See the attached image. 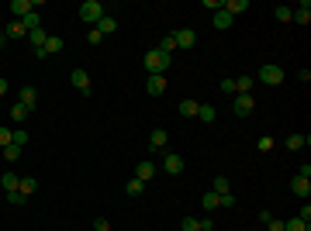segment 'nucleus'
Returning a JSON list of instances; mask_svg holds the SVG:
<instances>
[{
	"label": "nucleus",
	"instance_id": "473e14b6",
	"mask_svg": "<svg viewBox=\"0 0 311 231\" xmlns=\"http://www.w3.org/2000/svg\"><path fill=\"white\" fill-rule=\"evenodd\" d=\"M28 114H31V111H28V107H21V104L11 107V121H28Z\"/></svg>",
	"mask_w": 311,
	"mask_h": 231
},
{
	"label": "nucleus",
	"instance_id": "393cba45",
	"mask_svg": "<svg viewBox=\"0 0 311 231\" xmlns=\"http://www.w3.org/2000/svg\"><path fill=\"white\" fill-rule=\"evenodd\" d=\"M201 207H204V211H218V207H221V204H218V193H204V197H201Z\"/></svg>",
	"mask_w": 311,
	"mask_h": 231
},
{
	"label": "nucleus",
	"instance_id": "a19ab883",
	"mask_svg": "<svg viewBox=\"0 0 311 231\" xmlns=\"http://www.w3.org/2000/svg\"><path fill=\"white\" fill-rule=\"evenodd\" d=\"M94 231H111V221H107V217H97V221H94Z\"/></svg>",
	"mask_w": 311,
	"mask_h": 231
},
{
	"label": "nucleus",
	"instance_id": "6e6552de",
	"mask_svg": "<svg viewBox=\"0 0 311 231\" xmlns=\"http://www.w3.org/2000/svg\"><path fill=\"white\" fill-rule=\"evenodd\" d=\"M69 83H73L83 97L90 94V73H87V69H73V73H69Z\"/></svg>",
	"mask_w": 311,
	"mask_h": 231
},
{
	"label": "nucleus",
	"instance_id": "bb28decb",
	"mask_svg": "<svg viewBox=\"0 0 311 231\" xmlns=\"http://www.w3.org/2000/svg\"><path fill=\"white\" fill-rule=\"evenodd\" d=\"M62 45H66L62 38H56V35H49V41H45V56H56V52H62Z\"/></svg>",
	"mask_w": 311,
	"mask_h": 231
},
{
	"label": "nucleus",
	"instance_id": "c03bdc74",
	"mask_svg": "<svg viewBox=\"0 0 311 231\" xmlns=\"http://www.w3.org/2000/svg\"><path fill=\"white\" fill-rule=\"evenodd\" d=\"M221 94H235V79H221Z\"/></svg>",
	"mask_w": 311,
	"mask_h": 231
},
{
	"label": "nucleus",
	"instance_id": "de8ad7c7",
	"mask_svg": "<svg viewBox=\"0 0 311 231\" xmlns=\"http://www.w3.org/2000/svg\"><path fill=\"white\" fill-rule=\"evenodd\" d=\"M201 231H214V221H211V217H201Z\"/></svg>",
	"mask_w": 311,
	"mask_h": 231
},
{
	"label": "nucleus",
	"instance_id": "ea45409f",
	"mask_svg": "<svg viewBox=\"0 0 311 231\" xmlns=\"http://www.w3.org/2000/svg\"><path fill=\"white\" fill-rule=\"evenodd\" d=\"M218 204H221V207H235V193H221Z\"/></svg>",
	"mask_w": 311,
	"mask_h": 231
},
{
	"label": "nucleus",
	"instance_id": "aec40b11",
	"mask_svg": "<svg viewBox=\"0 0 311 231\" xmlns=\"http://www.w3.org/2000/svg\"><path fill=\"white\" fill-rule=\"evenodd\" d=\"M4 35H7V38H28V31H24V24H21V21H11V24L4 28Z\"/></svg>",
	"mask_w": 311,
	"mask_h": 231
},
{
	"label": "nucleus",
	"instance_id": "9b49d317",
	"mask_svg": "<svg viewBox=\"0 0 311 231\" xmlns=\"http://www.w3.org/2000/svg\"><path fill=\"white\" fill-rule=\"evenodd\" d=\"M21 107H28V111H35V104H38V90L35 86H21Z\"/></svg>",
	"mask_w": 311,
	"mask_h": 231
},
{
	"label": "nucleus",
	"instance_id": "49530a36",
	"mask_svg": "<svg viewBox=\"0 0 311 231\" xmlns=\"http://www.w3.org/2000/svg\"><path fill=\"white\" fill-rule=\"evenodd\" d=\"M266 228H270V231H284V221H277V217H270V221H266Z\"/></svg>",
	"mask_w": 311,
	"mask_h": 231
},
{
	"label": "nucleus",
	"instance_id": "5701e85b",
	"mask_svg": "<svg viewBox=\"0 0 311 231\" xmlns=\"http://www.w3.org/2000/svg\"><path fill=\"white\" fill-rule=\"evenodd\" d=\"M211 193H232V183H228V176H214V183H211Z\"/></svg>",
	"mask_w": 311,
	"mask_h": 231
},
{
	"label": "nucleus",
	"instance_id": "58836bf2",
	"mask_svg": "<svg viewBox=\"0 0 311 231\" xmlns=\"http://www.w3.org/2000/svg\"><path fill=\"white\" fill-rule=\"evenodd\" d=\"M7 204H28V197H24V193H7Z\"/></svg>",
	"mask_w": 311,
	"mask_h": 231
},
{
	"label": "nucleus",
	"instance_id": "09e8293b",
	"mask_svg": "<svg viewBox=\"0 0 311 231\" xmlns=\"http://www.w3.org/2000/svg\"><path fill=\"white\" fill-rule=\"evenodd\" d=\"M0 97H7V79L0 76Z\"/></svg>",
	"mask_w": 311,
	"mask_h": 231
},
{
	"label": "nucleus",
	"instance_id": "f257e3e1",
	"mask_svg": "<svg viewBox=\"0 0 311 231\" xmlns=\"http://www.w3.org/2000/svg\"><path fill=\"white\" fill-rule=\"evenodd\" d=\"M142 62H145V69H149V76H166V69H170V56H163L159 49H149Z\"/></svg>",
	"mask_w": 311,
	"mask_h": 231
},
{
	"label": "nucleus",
	"instance_id": "39448f33",
	"mask_svg": "<svg viewBox=\"0 0 311 231\" xmlns=\"http://www.w3.org/2000/svg\"><path fill=\"white\" fill-rule=\"evenodd\" d=\"M259 83L280 86V83H284V69H280V66H259Z\"/></svg>",
	"mask_w": 311,
	"mask_h": 231
},
{
	"label": "nucleus",
	"instance_id": "c85d7f7f",
	"mask_svg": "<svg viewBox=\"0 0 311 231\" xmlns=\"http://www.w3.org/2000/svg\"><path fill=\"white\" fill-rule=\"evenodd\" d=\"M156 49H159V52H163V56H173V52H176V41H173V35H166V38L159 41V45H156Z\"/></svg>",
	"mask_w": 311,
	"mask_h": 231
},
{
	"label": "nucleus",
	"instance_id": "9d476101",
	"mask_svg": "<svg viewBox=\"0 0 311 231\" xmlns=\"http://www.w3.org/2000/svg\"><path fill=\"white\" fill-rule=\"evenodd\" d=\"M291 190L297 193L301 200H308V193H311V179H308V176H301V173H297V176L291 179Z\"/></svg>",
	"mask_w": 311,
	"mask_h": 231
},
{
	"label": "nucleus",
	"instance_id": "ddd939ff",
	"mask_svg": "<svg viewBox=\"0 0 311 231\" xmlns=\"http://www.w3.org/2000/svg\"><path fill=\"white\" fill-rule=\"evenodd\" d=\"M152 176H156V162H149V159H142V162L135 166V179H142V183H149Z\"/></svg>",
	"mask_w": 311,
	"mask_h": 231
},
{
	"label": "nucleus",
	"instance_id": "b1692460",
	"mask_svg": "<svg viewBox=\"0 0 311 231\" xmlns=\"http://www.w3.org/2000/svg\"><path fill=\"white\" fill-rule=\"evenodd\" d=\"M125 193H128V197H142V193H145V183L132 176V179H128V187H125Z\"/></svg>",
	"mask_w": 311,
	"mask_h": 231
},
{
	"label": "nucleus",
	"instance_id": "2f4dec72",
	"mask_svg": "<svg viewBox=\"0 0 311 231\" xmlns=\"http://www.w3.org/2000/svg\"><path fill=\"white\" fill-rule=\"evenodd\" d=\"M253 90V76H239L235 79V94H249Z\"/></svg>",
	"mask_w": 311,
	"mask_h": 231
},
{
	"label": "nucleus",
	"instance_id": "79ce46f5",
	"mask_svg": "<svg viewBox=\"0 0 311 231\" xmlns=\"http://www.w3.org/2000/svg\"><path fill=\"white\" fill-rule=\"evenodd\" d=\"M270 149H273V138L263 135V138H259V152H270Z\"/></svg>",
	"mask_w": 311,
	"mask_h": 231
},
{
	"label": "nucleus",
	"instance_id": "a878e982",
	"mask_svg": "<svg viewBox=\"0 0 311 231\" xmlns=\"http://www.w3.org/2000/svg\"><path fill=\"white\" fill-rule=\"evenodd\" d=\"M284 231H311V224L301 217H291V221H284Z\"/></svg>",
	"mask_w": 311,
	"mask_h": 231
},
{
	"label": "nucleus",
	"instance_id": "4468645a",
	"mask_svg": "<svg viewBox=\"0 0 311 231\" xmlns=\"http://www.w3.org/2000/svg\"><path fill=\"white\" fill-rule=\"evenodd\" d=\"M291 21H297V24H308V21H311V4H308V0L297 4V7H291Z\"/></svg>",
	"mask_w": 311,
	"mask_h": 231
},
{
	"label": "nucleus",
	"instance_id": "c756f323",
	"mask_svg": "<svg viewBox=\"0 0 311 231\" xmlns=\"http://www.w3.org/2000/svg\"><path fill=\"white\" fill-rule=\"evenodd\" d=\"M21 24H24V31H35V28H42V18H38V11H31L28 18L21 21Z\"/></svg>",
	"mask_w": 311,
	"mask_h": 231
},
{
	"label": "nucleus",
	"instance_id": "a18cd8bd",
	"mask_svg": "<svg viewBox=\"0 0 311 231\" xmlns=\"http://www.w3.org/2000/svg\"><path fill=\"white\" fill-rule=\"evenodd\" d=\"M297 79H301V83H308V79H311V69H308V66H301V69H297Z\"/></svg>",
	"mask_w": 311,
	"mask_h": 231
},
{
	"label": "nucleus",
	"instance_id": "f3484780",
	"mask_svg": "<svg viewBox=\"0 0 311 231\" xmlns=\"http://www.w3.org/2000/svg\"><path fill=\"white\" fill-rule=\"evenodd\" d=\"M197 121H204V124H211V121H218V111H214L211 104H201V107H197Z\"/></svg>",
	"mask_w": 311,
	"mask_h": 231
},
{
	"label": "nucleus",
	"instance_id": "2eb2a0df",
	"mask_svg": "<svg viewBox=\"0 0 311 231\" xmlns=\"http://www.w3.org/2000/svg\"><path fill=\"white\" fill-rule=\"evenodd\" d=\"M94 28H97L100 35H104V38H107V35H114V31H118V21L111 18V14H104V18H100L97 24H94Z\"/></svg>",
	"mask_w": 311,
	"mask_h": 231
},
{
	"label": "nucleus",
	"instance_id": "1a4fd4ad",
	"mask_svg": "<svg viewBox=\"0 0 311 231\" xmlns=\"http://www.w3.org/2000/svg\"><path fill=\"white\" fill-rule=\"evenodd\" d=\"M11 14H14V21H24L31 11H35V4L31 0H11V7H7Z\"/></svg>",
	"mask_w": 311,
	"mask_h": 231
},
{
	"label": "nucleus",
	"instance_id": "37998d69",
	"mask_svg": "<svg viewBox=\"0 0 311 231\" xmlns=\"http://www.w3.org/2000/svg\"><path fill=\"white\" fill-rule=\"evenodd\" d=\"M297 217H301V221H308V224H311V204H301V214H297Z\"/></svg>",
	"mask_w": 311,
	"mask_h": 231
},
{
	"label": "nucleus",
	"instance_id": "cd10ccee",
	"mask_svg": "<svg viewBox=\"0 0 311 231\" xmlns=\"http://www.w3.org/2000/svg\"><path fill=\"white\" fill-rule=\"evenodd\" d=\"M197 107H201L197 100H180V114L183 117H197Z\"/></svg>",
	"mask_w": 311,
	"mask_h": 231
},
{
	"label": "nucleus",
	"instance_id": "f704fd0d",
	"mask_svg": "<svg viewBox=\"0 0 311 231\" xmlns=\"http://www.w3.org/2000/svg\"><path fill=\"white\" fill-rule=\"evenodd\" d=\"M4 159H7V162H18V159H21V149H18V145H7V149H4Z\"/></svg>",
	"mask_w": 311,
	"mask_h": 231
},
{
	"label": "nucleus",
	"instance_id": "4be33fe9",
	"mask_svg": "<svg viewBox=\"0 0 311 231\" xmlns=\"http://www.w3.org/2000/svg\"><path fill=\"white\" fill-rule=\"evenodd\" d=\"M18 183H21V176H18V173H4V176H0V187H4L7 193L18 190Z\"/></svg>",
	"mask_w": 311,
	"mask_h": 231
},
{
	"label": "nucleus",
	"instance_id": "7ed1b4c3",
	"mask_svg": "<svg viewBox=\"0 0 311 231\" xmlns=\"http://www.w3.org/2000/svg\"><path fill=\"white\" fill-rule=\"evenodd\" d=\"M232 111L239 117H249L256 111V100H253V94H235V100H232Z\"/></svg>",
	"mask_w": 311,
	"mask_h": 231
},
{
	"label": "nucleus",
	"instance_id": "20e7f679",
	"mask_svg": "<svg viewBox=\"0 0 311 231\" xmlns=\"http://www.w3.org/2000/svg\"><path fill=\"white\" fill-rule=\"evenodd\" d=\"M183 155H176V152H163V173L166 176H180L183 173Z\"/></svg>",
	"mask_w": 311,
	"mask_h": 231
},
{
	"label": "nucleus",
	"instance_id": "423d86ee",
	"mask_svg": "<svg viewBox=\"0 0 311 231\" xmlns=\"http://www.w3.org/2000/svg\"><path fill=\"white\" fill-rule=\"evenodd\" d=\"M176 41V49H194L197 45V35H194V28H180V31H170Z\"/></svg>",
	"mask_w": 311,
	"mask_h": 231
},
{
	"label": "nucleus",
	"instance_id": "72a5a7b5",
	"mask_svg": "<svg viewBox=\"0 0 311 231\" xmlns=\"http://www.w3.org/2000/svg\"><path fill=\"white\" fill-rule=\"evenodd\" d=\"M180 231H201V217H183V221H180Z\"/></svg>",
	"mask_w": 311,
	"mask_h": 231
},
{
	"label": "nucleus",
	"instance_id": "f03ea898",
	"mask_svg": "<svg viewBox=\"0 0 311 231\" xmlns=\"http://www.w3.org/2000/svg\"><path fill=\"white\" fill-rule=\"evenodd\" d=\"M104 14H107V11H104V4H100V0H83V4H80V18L87 21L90 28H94Z\"/></svg>",
	"mask_w": 311,
	"mask_h": 231
},
{
	"label": "nucleus",
	"instance_id": "a211bd4d",
	"mask_svg": "<svg viewBox=\"0 0 311 231\" xmlns=\"http://www.w3.org/2000/svg\"><path fill=\"white\" fill-rule=\"evenodd\" d=\"M304 145H308V135H301V131H294V135H287V149H291V152H301Z\"/></svg>",
	"mask_w": 311,
	"mask_h": 231
},
{
	"label": "nucleus",
	"instance_id": "e433bc0d",
	"mask_svg": "<svg viewBox=\"0 0 311 231\" xmlns=\"http://www.w3.org/2000/svg\"><path fill=\"white\" fill-rule=\"evenodd\" d=\"M273 14H277V21H291V7H284V4H277V11H273Z\"/></svg>",
	"mask_w": 311,
	"mask_h": 231
},
{
	"label": "nucleus",
	"instance_id": "f8f14e48",
	"mask_svg": "<svg viewBox=\"0 0 311 231\" xmlns=\"http://www.w3.org/2000/svg\"><path fill=\"white\" fill-rule=\"evenodd\" d=\"M145 94L163 97V94H166V76H149V79H145Z\"/></svg>",
	"mask_w": 311,
	"mask_h": 231
},
{
	"label": "nucleus",
	"instance_id": "c9c22d12",
	"mask_svg": "<svg viewBox=\"0 0 311 231\" xmlns=\"http://www.w3.org/2000/svg\"><path fill=\"white\" fill-rule=\"evenodd\" d=\"M11 135H14V131H11V128H4V124H0V149H7V145H11Z\"/></svg>",
	"mask_w": 311,
	"mask_h": 231
},
{
	"label": "nucleus",
	"instance_id": "0eeeda50",
	"mask_svg": "<svg viewBox=\"0 0 311 231\" xmlns=\"http://www.w3.org/2000/svg\"><path fill=\"white\" fill-rule=\"evenodd\" d=\"M166 142H170L166 128H152L149 131V152H166Z\"/></svg>",
	"mask_w": 311,
	"mask_h": 231
},
{
	"label": "nucleus",
	"instance_id": "4c0bfd02",
	"mask_svg": "<svg viewBox=\"0 0 311 231\" xmlns=\"http://www.w3.org/2000/svg\"><path fill=\"white\" fill-rule=\"evenodd\" d=\"M87 41H90V45H100V41H104V35H100L97 28H90V31H87Z\"/></svg>",
	"mask_w": 311,
	"mask_h": 231
},
{
	"label": "nucleus",
	"instance_id": "7c9ffc66",
	"mask_svg": "<svg viewBox=\"0 0 311 231\" xmlns=\"http://www.w3.org/2000/svg\"><path fill=\"white\" fill-rule=\"evenodd\" d=\"M11 145L24 149V145H28V131H24V128H14V135H11Z\"/></svg>",
	"mask_w": 311,
	"mask_h": 231
},
{
	"label": "nucleus",
	"instance_id": "8fccbe9b",
	"mask_svg": "<svg viewBox=\"0 0 311 231\" xmlns=\"http://www.w3.org/2000/svg\"><path fill=\"white\" fill-rule=\"evenodd\" d=\"M4 41H7V35H4V31H0V45H4Z\"/></svg>",
	"mask_w": 311,
	"mask_h": 231
},
{
	"label": "nucleus",
	"instance_id": "6ab92c4d",
	"mask_svg": "<svg viewBox=\"0 0 311 231\" xmlns=\"http://www.w3.org/2000/svg\"><path fill=\"white\" fill-rule=\"evenodd\" d=\"M28 41H31V49H45V41H49L45 28H35V31H28Z\"/></svg>",
	"mask_w": 311,
	"mask_h": 231
},
{
	"label": "nucleus",
	"instance_id": "dca6fc26",
	"mask_svg": "<svg viewBox=\"0 0 311 231\" xmlns=\"http://www.w3.org/2000/svg\"><path fill=\"white\" fill-rule=\"evenodd\" d=\"M35 190H38V179H35V176H21V183H18V193H24V197H31Z\"/></svg>",
	"mask_w": 311,
	"mask_h": 231
},
{
	"label": "nucleus",
	"instance_id": "412c9836",
	"mask_svg": "<svg viewBox=\"0 0 311 231\" xmlns=\"http://www.w3.org/2000/svg\"><path fill=\"white\" fill-rule=\"evenodd\" d=\"M214 28H218V31H228V28H232V24H235V21L232 18H228V14H225V11H214Z\"/></svg>",
	"mask_w": 311,
	"mask_h": 231
}]
</instances>
